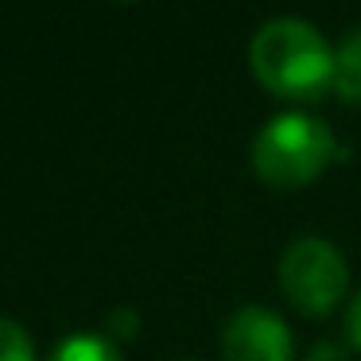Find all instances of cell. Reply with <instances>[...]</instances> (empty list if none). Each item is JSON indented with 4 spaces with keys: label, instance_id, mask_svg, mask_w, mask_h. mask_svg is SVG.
I'll return each instance as SVG.
<instances>
[{
    "label": "cell",
    "instance_id": "5b68a950",
    "mask_svg": "<svg viewBox=\"0 0 361 361\" xmlns=\"http://www.w3.org/2000/svg\"><path fill=\"white\" fill-rule=\"evenodd\" d=\"M334 94L342 102H361V27H350L334 47Z\"/></svg>",
    "mask_w": 361,
    "mask_h": 361
},
{
    "label": "cell",
    "instance_id": "6da1fadb",
    "mask_svg": "<svg viewBox=\"0 0 361 361\" xmlns=\"http://www.w3.org/2000/svg\"><path fill=\"white\" fill-rule=\"evenodd\" d=\"M249 66L268 94L288 102H314L334 90V47L314 24L295 16H276L257 27Z\"/></svg>",
    "mask_w": 361,
    "mask_h": 361
},
{
    "label": "cell",
    "instance_id": "52a82bcc",
    "mask_svg": "<svg viewBox=\"0 0 361 361\" xmlns=\"http://www.w3.org/2000/svg\"><path fill=\"white\" fill-rule=\"evenodd\" d=\"M0 361H35L32 334L4 314H0Z\"/></svg>",
    "mask_w": 361,
    "mask_h": 361
},
{
    "label": "cell",
    "instance_id": "8992f818",
    "mask_svg": "<svg viewBox=\"0 0 361 361\" xmlns=\"http://www.w3.org/2000/svg\"><path fill=\"white\" fill-rule=\"evenodd\" d=\"M47 361H121V353H117V345H113V338L78 330V334H66L63 342L51 350Z\"/></svg>",
    "mask_w": 361,
    "mask_h": 361
},
{
    "label": "cell",
    "instance_id": "277c9868",
    "mask_svg": "<svg viewBox=\"0 0 361 361\" xmlns=\"http://www.w3.org/2000/svg\"><path fill=\"white\" fill-rule=\"evenodd\" d=\"M226 361H291V330L272 307H241L221 330Z\"/></svg>",
    "mask_w": 361,
    "mask_h": 361
},
{
    "label": "cell",
    "instance_id": "9c48e42d",
    "mask_svg": "<svg viewBox=\"0 0 361 361\" xmlns=\"http://www.w3.org/2000/svg\"><path fill=\"white\" fill-rule=\"evenodd\" d=\"M307 361H345V345L342 342H319L307 353Z\"/></svg>",
    "mask_w": 361,
    "mask_h": 361
},
{
    "label": "cell",
    "instance_id": "30bf717a",
    "mask_svg": "<svg viewBox=\"0 0 361 361\" xmlns=\"http://www.w3.org/2000/svg\"><path fill=\"white\" fill-rule=\"evenodd\" d=\"M345 330H350L353 345L361 350V291L350 299V311H345Z\"/></svg>",
    "mask_w": 361,
    "mask_h": 361
},
{
    "label": "cell",
    "instance_id": "3957f363",
    "mask_svg": "<svg viewBox=\"0 0 361 361\" xmlns=\"http://www.w3.org/2000/svg\"><path fill=\"white\" fill-rule=\"evenodd\" d=\"M280 288L295 311L322 319L345 299L350 268L326 237H299L280 257Z\"/></svg>",
    "mask_w": 361,
    "mask_h": 361
},
{
    "label": "cell",
    "instance_id": "ba28073f",
    "mask_svg": "<svg viewBox=\"0 0 361 361\" xmlns=\"http://www.w3.org/2000/svg\"><path fill=\"white\" fill-rule=\"evenodd\" d=\"M136 330H140V319H136V311H128V307H117V311L109 314V338H133Z\"/></svg>",
    "mask_w": 361,
    "mask_h": 361
},
{
    "label": "cell",
    "instance_id": "7a4b0ae2",
    "mask_svg": "<svg viewBox=\"0 0 361 361\" xmlns=\"http://www.w3.org/2000/svg\"><path fill=\"white\" fill-rule=\"evenodd\" d=\"M338 140L311 113H280L252 140V171L276 190H295L319 179L338 159Z\"/></svg>",
    "mask_w": 361,
    "mask_h": 361
}]
</instances>
